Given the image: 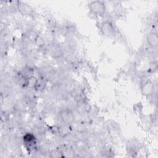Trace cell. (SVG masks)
<instances>
[{
  "label": "cell",
  "instance_id": "cell-1",
  "mask_svg": "<svg viewBox=\"0 0 158 158\" xmlns=\"http://www.w3.org/2000/svg\"><path fill=\"white\" fill-rule=\"evenodd\" d=\"M91 10L95 14L101 15L105 11L104 5L101 2H93L90 4Z\"/></svg>",
  "mask_w": 158,
  "mask_h": 158
},
{
  "label": "cell",
  "instance_id": "cell-4",
  "mask_svg": "<svg viewBox=\"0 0 158 158\" xmlns=\"http://www.w3.org/2000/svg\"><path fill=\"white\" fill-rule=\"evenodd\" d=\"M157 36L154 33H150L148 36V42L152 47H156L157 45Z\"/></svg>",
  "mask_w": 158,
  "mask_h": 158
},
{
  "label": "cell",
  "instance_id": "cell-2",
  "mask_svg": "<svg viewBox=\"0 0 158 158\" xmlns=\"http://www.w3.org/2000/svg\"><path fill=\"white\" fill-rule=\"evenodd\" d=\"M102 33L106 36H110L114 33V28L112 24L108 22H104L101 27Z\"/></svg>",
  "mask_w": 158,
  "mask_h": 158
},
{
  "label": "cell",
  "instance_id": "cell-3",
  "mask_svg": "<svg viewBox=\"0 0 158 158\" xmlns=\"http://www.w3.org/2000/svg\"><path fill=\"white\" fill-rule=\"evenodd\" d=\"M19 10L21 13L24 15H30L31 14L32 12V10L30 6L28 5L24 4V3H20V5H18Z\"/></svg>",
  "mask_w": 158,
  "mask_h": 158
},
{
  "label": "cell",
  "instance_id": "cell-5",
  "mask_svg": "<svg viewBox=\"0 0 158 158\" xmlns=\"http://www.w3.org/2000/svg\"><path fill=\"white\" fill-rule=\"evenodd\" d=\"M24 139L25 143L30 146H32L34 145L35 143V138L32 134L26 135Z\"/></svg>",
  "mask_w": 158,
  "mask_h": 158
}]
</instances>
